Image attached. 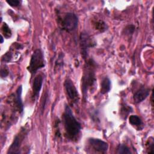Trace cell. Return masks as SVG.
<instances>
[{"mask_svg":"<svg viewBox=\"0 0 154 154\" xmlns=\"http://www.w3.org/2000/svg\"><path fill=\"white\" fill-rule=\"evenodd\" d=\"M62 121L67 138L71 141H76L81 133V124L75 118L70 107L67 105H65Z\"/></svg>","mask_w":154,"mask_h":154,"instance_id":"obj_1","label":"cell"},{"mask_svg":"<svg viewBox=\"0 0 154 154\" xmlns=\"http://www.w3.org/2000/svg\"><path fill=\"white\" fill-rule=\"evenodd\" d=\"M95 67V62L92 59H89L85 63L81 79V90L84 98L87 97L88 90L93 88L96 82Z\"/></svg>","mask_w":154,"mask_h":154,"instance_id":"obj_2","label":"cell"},{"mask_svg":"<svg viewBox=\"0 0 154 154\" xmlns=\"http://www.w3.org/2000/svg\"><path fill=\"white\" fill-rule=\"evenodd\" d=\"M45 66V62L43 52L40 49H35L31 57L29 65L27 69L30 73L33 75L38 70L43 68Z\"/></svg>","mask_w":154,"mask_h":154,"instance_id":"obj_3","label":"cell"},{"mask_svg":"<svg viewBox=\"0 0 154 154\" xmlns=\"http://www.w3.org/2000/svg\"><path fill=\"white\" fill-rule=\"evenodd\" d=\"M60 25L63 30L67 32L74 31L78 25V17L73 13H67L61 18Z\"/></svg>","mask_w":154,"mask_h":154,"instance_id":"obj_4","label":"cell"},{"mask_svg":"<svg viewBox=\"0 0 154 154\" xmlns=\"http://www.w3.org/2000/svg\"><path fill=\"white\" fill-rule=\"evenodd\" d=\"M80 47L81 49V55L84 60L88 57V51L90 48H93L96 45V42L91 36L86 32L83 31L79 36Z\"/></svg>","mask_w":154,"mask_h":154,"instance_id":"obj_5","label":"cell"},{"mask_svg":"<svg viewBox=\"0 0 154 154\" xmlns=\"http://www.w3.org/2000/svg\"><path fill=\"white\" fill-rule=\"evenodd\" d=\"M88 144L91 152L96 153H105L108 149V144L105 141L95 138H90L88 140Z\"/></svg>","mask_w":154,"mask_h":154,"instance_id":"obj_6","label":"cell"},{"mask_svg":"<svg viewBox=\"0 0 154 154\" xmlns=\"http://www.w3.org/2000/svg\"><path fill=\"white\" fill-rule=\"evenodd\" d=\"M64 86L66 95L70 101L73 104L77 103L79 101V96L73 81L70 79L67 78L64 81Z\"/></svg>","mask_w":154,"mask_h":154,"instance_id":"obj_7","label":"cell"},{"mask_svg":"<svg viewBox=\"0 0 154 154\" xmlns=\"http://www.w3.org/2000/svg\"><path fill=\"white\" fill-rule=\"evenodd\" d=\"M27 134L26 130L25 128H22L20 132L15 136L13 143L10 146L7 153H19L20 147L22 145L23 141L24 140Z\"/></svg>","mask_w":154,"mask_h":154,"instance_id":"obj_8","label":"cell"},{"mask_svg":"<svg viewBox=\"0 0 154 154\" xmlns=\"http://www.w3.org/2000/svg\"><path fill=\"white\" fill-rule=\"evenodd\" d=\"M22 87L20 85L17 87L15 93H13V102L14 104V108L18 111L21 114L23 112V105L22 100Z\"/></svg>","mask_w":154,"mask_h":154,"instance_id":"obj_9","label":"cell"},{"mask_svg":"<svg viewBox=\"0 0 154 154\" xmlns=\"http://www.w3.org/2000/svg\"><path fill=\"white\" fill-rule=\"evenodd\" d=\"M44 77L42 74L40 73L37 75L34 79L32 85V100H34L37 99L39 96L40 91L42 89Z\"/></svg>","mask_w":154,"mask_h":154,"instance_id":"obj_10","label":"cell"},{"mask_svg":"<svg viewBox=\"0 0 154 154\" xmlns=\"http://www.w3.org/2000/svg\"><path fill=\"white\" fill-rule=\"evenodd\" d=\"M150 89L144 87H141L137 90L133 96V99L135 103H139L145 100L149 95Z\"/></svg>","mask_w":154,"mask_h":154,"instance_id":"obj_11","label":"cell"},{"mask_svg":"<svg viewBox=\"0 0 154 154\" xmlns=\"http://www.w3.org/2000/svg\"><path fill=\"white\" fill-rule=\"evenodd\" d=\"M111 90V81L108 77H105L100 84V90L101 94H104L108 93Z\"/></svg>","mask_w":154,"mask_h":154,"instance_id":"obj_12","label":"cell"},{"mask_svg":"<svg viewBox=\"0 0 154 154\" xmlns=\"http://www.w3.org/2000/svg\"><path fill=\"white\" fill-rule=\"evenodd\" d=\"M129 122L131 125L135 126L138 129H141L143 128L142 120L137 115L130 116L129 117Z\"/></svg>","mask_w":154,"mask_h":154,"instance_id":"obj_13","label":"cell"},{"mask_svg":"<svg viewBox=\"0 0 154 154\" xmlns=\"http://www.w3.org/2000/svg\"><path fill=\"white\" fill-rule=\"evenodd\" d=\"M94 25L96 29L99 31L101 32L105 31L108 28V26H107L106 24L105 23V22H104L102 20H99L95 22L94 23Z\"/></svg>","mask_w":154,"mask_h":154,"instance_id":"obj_14","label":"cell"},{"mask_svg":"<svg viewBox=\"0 0 154 154\" xmlns=\"http://www.w3.org/2000/svg\"><path fill=\"white\" fill-rule=\"evenodd\" d=\"M116 153L118 154H120V153L131 154V152L130 150V149L126 145L123 144H120L117 146Z\"/></svg>","mask_w":154,"mask_h":154,"instance_id":"obj_15","label":"cell"},{"mask_svg":"<svg viewBox=\"0 0 154 154\" xmlns=\"http://www.w3.org/2000/svg\"><path fill=\"white\" fill-rule=\"evenodd\" d=\"M2 31L4 35L5 38H8L11 36V31L6 23H4V24L2 25Z\"/></svg>","mask_w":154,"mask_h":154,"instance_id":"obj_16","label":"cell"},{"mask_svg":"<svg viewBox=\"0 0 154 154\" xmlns=\"http://www.w3.org/2000/svg\"><path fill=\"white\" fill-rule=\"evenodd\" d=\"M153 146L154 141L152 137H150L146 143V147L147 150V153H153Z\"/></svg>","mask_w":154,"mask_h":154,"instance_id":"obj_17","label":"cell"},{"mask_svg":"<svg viewBox=\"0 0 154 154\" xmlns=\"http://www.w3.org/2000/svg\"><path fill=\"white\" fill-rule=\"evenodd\" d=\"M63 54H60L58 55V57L55 61V69L56 68H61L63 66Z\"/></svg>","mask_w":154,"mask_h":154,"instance_id":"obj_18","label":"cell"},{"mask_svg":"<svg viewBox=\"0 0 154 154\" xmlns=\"http://www.w3.org/2000/svg\"><path fill=\"white\" fill-rule=\"evenodd\" d=\"M135 30V26L133 25H129L125 28V33L126 35L132 34Z\"/></svg>","mask_w":154,"mask_h":154,"instance_id":"obj_19","label":"cell"},{"mask_svg":"<svg viewBox=\"0 0 154 154\" xmlns=\"http://www.w3.org/2000/svg\"><path fill=\"white\" fill-rule=\"evenodd\" d=\"M13 57V55L12 53L11 52H6V54H5L2 57V61L4 62H8L10 61H11V60L12 59Z\"/></svg>","mask_w":154,"mask_h":154,"instance_id":"obj_20","label":"cell"},{"mask_svg":"<svg viewBox=\"0 0 154 154\" xmlns=\"http://www.w3.org/2000/svg\"><path fill=\"white\" fill-rule=\"evenodd\" d=\"M6 2L9 4V5L13 7H17L19 6L22 2L21 1L19 0H7Z\"/></svg>","mask_w":154,"mask_h":154,"instance_id":"obj_21","label":"cell"},{"mask_svg":"<svg viewBox=\"0 0 154 154\" xmlns=\"http://www.w3.org/2000/svg\"><path fill=\"white\" fill-rule=\"evenodd\" d=\"M132 108L131 106H129L128 105H124L122 108V112L123 113V114L125 116L126 115H128L129 112H131L132 111Z\"/></svg>","mask_w":154,"mask_h":154,"instance_id":"obj_22","label":"cell"},{"mask_svg":"<svg viewBox=\"0 0 154 154\" xmlns=\"http://www.w3.org/2000/svg\"><path fill=\"white\" fill-rule=\"evenodd\" d=\"M9 73V71H8V69L7 67H1V76L2 78H4V77H6Z\"/></svg>","mask_w":154,"mask_h":154,"instance_id":"obj_23","label":"cell"},{"mask_svg":"<svg viewBox=\"0 0 154 154\" xmlns=\"http://www.w3.org/2000/svg\"><path fill=\"white\" fill-rule=\"evenodd\" d=\"M47 98H48V94L46 93L45 95L44 96L43 100L42 102V105H41V107H42V111H43L44 109H45V105H46V101H47V100H48Z\"/></svg>","mask_w":154,"mask_h":154,"instance_id":"obj_24","label":"cell"},{"mask_svg":"<svg viewBox=\"0 0 154 154\" xmlns=\"http://www.w3.org/2000/svg\"><path fill=\"white\" fill-rule=\"evenodd\" d=\"M3 41H4V38H3V36L1 35V43H3Z\"/></svg>","mask_w":154,"mask_h":154,"instance_id":"obj_25","label":"cell"}]
</instances>
